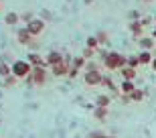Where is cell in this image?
Returning a JSON list of instances; mask_svg holds the SVG:
<instances>
[{"label":"cell","mask_w":156,"mask_h":138,"mask_svg":"<svg viewBox=\"0 0 156 138\" xmlns=\"http://www.w3.org/2000/svg\"><path fill=\"white\" fill-rule=\"evenodd\" d=\"M101 65L105 69H110V71H120V69L128 67V57L122 55V53H118V51H110L108 57L101 61Z\"/></svg>","instance_id":"1"},{"label":"cell","mask_w":156,"mask_h":138,"mask_svg":"<svg viewBox=\"0 0 156 138\" xmlns=\"http://www.w3.org/2000/svg\"><path fill=\"white\" fill-rule=\"evenodd\" d=\"M49 81V69L45 67H33V73L27 77L29 85H45Z\"/></svg>","instance_id":"2"},{"label":"cell","mask_w":156,"mask_h":138,"mask_svg":"<svg viewBox=\"0 0 156 138\" xmlns=\"http://www.w3.org/2000/svg\"><path fill=\"white\" fill-rule=\"evenodd\" d=\"M33 73V65L27 61V59H18L12 63V75L18 77V79H27L29 75Z\"/></svg>","instance_id":"3"},{"label":"cell","mask_w":156,"mask_h":138,"mask_svg":"<svg viewBox=\"0 0 156 138\" xmlns=\"http://www.w3.org/2000/svg\"><path fill=\"white\" fill-rule=\"evenodd\" d=\"M101 81H104V73L101 71H85L83 73V83H87L89 87L101 85Z\"/></svg>","instance_id":"4"},{"label":"cell","mask_w":156,"mask_h":138,"mask_svg":"<svg viewBox=\"0 0 156 138\" xmlns=\"http://www.w3.org/2000/svg\"><path fill=\"white\" fill-rule=\"evenodd\" d=\"M27 31L37 39V37L45 31V20H43V18H30L29 23H27Z\"/></svg>","instance_id":"5"},{"label":"cell","mask_w":156,"mask_h":138,"mask_svg":"<svg viewBox=\"0 0 156 138\" xmlns=\"http://www.w3.org/2000/svg\"><path fill=\"white\" fill-rule=\"evenodd\" d=\"M69 71H71V65L69 63H59V65H55V67H51V73H53V77H65V75H69Z\"/></svg>","instance_id":"6"},{"label":"cell","mask_w":156,"mask_h":138,"mask_svg":"<svg viewBox=\"0 0 156 138\" xmlns=\"http://www.w3.org/2000/svg\"><path fill=\"white\" fill-rule=\"evenodd\" d=\"M27 61H29L33 67H45V69H49V65H47V59H43L39 53H29Z\"/></svg>","instance_id":"7"},{"label":"cell","mask_w":156,"mask_h":138,"mask_svg":"<svg viewBox=\"0 0 156 138\" xmlns=\"http://www.w3.org/2000/svg\"><path fill=\"white\" fill-rule=\"evenodd\" d=\"M18 43H20V45H33V43H35V37L27 31V27L18 31Z\"/></svg>","instance_id":"8"},{"label":"cell","mask_w":156,"mask_h":138,"mask_svg":"<svg viewBox=\"0 0 156 138\" xmlns=\"http://www.w3.org/2000/svg\"><path fill=\"white\" fill-rule=\"evenodd\" d=\"M45 59H47V65H49V67H55V65L63 63V55H61L59 51H51Z\"/></svg>","instance_id":"9"},{"label":"cell","mask_w":156,"mask_h":138,"mask_svg":"<svg viewBox=\"0 0 156 138\" xmlns=\"http://www.w3.org/2000/svg\"><path fill=\"white\" fill-rule=\"evenodd\" d=\"M154 45H156V43H154L152 37H142V39H138V47L142 49V51H150Z\"/></svg>","instance_id":"10"},{"label":"cell","mask_w":156,"mask_h":138,"mask_svg":"<svg viewBox=\"0 0 156 138\" xmlns=\"http://www.w3.org/2000/svg\"><path fill=\"white\" fill-rule=\"evenodd\" d=\"M134 89H136L134 81H126V79H124V81L120 83V93H122V96H130Z\"/></svg>","instance_id":"11"},{"label":"cell","mask_w":156,"mask_h":138,"mask_svg":"<svg viewBox=\"0 0 156 138\" xmlns=\"http://www.w3.org/2000/svg\"><path fill=\"white\" fill-rule=\"evenodd\" d=\"M120 73H122V77L126 81H134L136 79V69L134 67H124V69H120Z\"/></svg>","instance_id":"12"},{"label":"cell","mask_w":156,"mask_h":138,"mask_svg":"<svg viewBox=\"0 0 156 138\" xmlns=\"http://www.w3.org/2000/svg\"><path fill=\"white\" fill-rule=\"evenodd\" d=\"M130 31H132V34L136 37V39H142V34H144V27L138 23H130Z\"/></svg>","instance_id":"13"},{"label":"cell","mask_w":156,"mask_h":138,"mask_svg":"<svg viewBox=\"0 0 156 138\" xmlns=\"http://www.w3.org/2000/svg\"><path fill=\"white\" fill-rule=\"evenodd\" d=\"M110 103H112L110 96H98V100H95V108H110Z\"/></svg>","instance_id":"14"},{"label":"cell","mask_w":156,"mask_h":138,"mask_svg":"<svg viewBox=\"0 0 156 138\" xmlns=\"http://www.w3.org/2000/svg\"><path fill=\"white\" fill-rule=\"evenodd\" d=\"M138 59H140V65H150L154 57H152V53H150V51H140Z\"/></svg>","instance_id":"15"},{"label":"cell","mask_w":156,"mask_h":138,"mask_svg":"<svg viewBox=\"0 0 156 138\" xmlns=\"http://www.w3.org/2000/svg\"><path fill=\"white\" fill-rule=\"evenodd\" d=\"M93 118L104 122L108 118V108H93Z\"/></svg>","instance_id":"16"},{"label":"cell","mask_w":156,"mask_h":138,"mask_svg":"<svg viewBox=\"0 0 156 138\" xmlns=\"http://www.w3.org/2000/svg\"><path fill=\"white\" fill-rule=\"evenodd\" d=\"M144 96H146V93L142 92V89H138V87H136V89H134L128 98H130V102H142V100H144Z\"/></svg>","instance_id":"17"},{"label":"cell","mask_w":156,"mask_h":138,"mask_svg":"<svg viewBox=\"0 0 156 138\" xmlns=\"http://www.w3.org/2000/svg\"><path fill=\"white\" fill-rule=\"evenodd\" d=\"M18 20H20V16H18L16 12H8V14L4 16V23H6V24H10V27H12V24H16Z\"/></svg>","instance_id":"18"},{"label":"cell","mask_w":156,"mask_h":138,"mask_svg":"<svg viewBox=\"0 0 156 138\" xmlns=\"http://www.w3.org/2000/svg\"><path fill=\"white\" fill-rule=\"evenodd\" d=\"M16 81H20V79H18V77H14V75H8V77H4V79H2V83H0V85L12 87V85H16Z\"/></svg>","instance_id":"19"},{"label":"cell","mask_w":156,"mask_h":138,"mask_svg":"<svg viewBox=\"0 0 156 138\" xmlns=\"http://www.w3.org/2000/svg\"><path fill=\"white\" fill-rule=\"evenodd\" d=\"M8 75H12V65L0 63V77L4 79V77H8Z\"/></svg>","instance_id":"20"},{"label":"cell","mask_w":156,"mask_h":138,"mask_svg":"<svg viewBox=\"0 0 156 138\" xmlns=\"http://www.w3.org/2000/svg\"><path fill=\"white\" fill-rule=\"evenodd\" d=\"M83 65H87L85 59H83V57H75V59H73V63H71V67H73V69H83Z\"/></svg>","instance_id":"21"},{"label":"cell","mask_w":156,"mask_h":138,"mask_svg":"<svg viewBox=\"0 0 156 138\" xmlns=\"http://www.w3.org/2000/svg\"><path fill=\"white\" fill-rule=\"evenodd\" d=\"M99 43H98V39H95V37H89V39H87V49H93V51H99Z\"/></svg>","instance_id":"22"},{"label":"cell","mask_w":156,"mask_h":138,"mask_svg":"<svg viewBox=\"0 0 156 138\" xmlns=\"http://www.w3.org/2000/svg\"><path fill=\"white\" fill-rule=\"evenodd\" d=\"M140 65V59H138V55H130V57H128V67H138Z\"/></svg>","instance_id":"23"},{"label":"cell","mask_w":156,"mask_h":138,"mask_svg":"<svg viewBox=\"0 0 156 138\" xmlns=\"http://www.w3.org/2000/svg\"><path fill=\"white\" fill-rule=\"evenodd\" d=\"M128 18H130V23H138L140 20V12L138 10H130L128 12Z\"/></svg>","instance_id":"24"},{"label":"cell","mask_w":156,"mask_h":138,"mask_svg":"<svg viewBox=\"0 0 156 138\" xmlns=\"http://www.w3.org/2000/svg\"><path fill=\"white\" fill-rule=\"evenodd\" d=\"M95 39H98L99 45H105V43H108V33H104V31H101V33H98V37H95Z\"/></svg>","instance_id":"25"},{"label":"cell","mask_w":156,"mask_h":138,"mask_svg":"<svg viewBox=\"0 0 156 138\" xmlns=\"http://www.w3.org/2000/svg\"><path fill=\"white\" fill-rule=\"evenodd\" d=\"M93 55H95V51H93V49H87V47H85V49H83V55H81V57H83V59L87 61V59H91Z\"/></svg>","instance_id":"26"},{"label":"cell","mask_w":156,"mask_h":138,"mask_svg":"<svg viewBox=\"0 0 156 138\" xmlns=\"http://www.w3.org/2000/svg\"><path fill=\"white\" fill-rule=\"evenodd\" d=\"M85 71H101V69L98 67V63H93V61H89V63L85 65Z\"/></svg>","instance_id":"27"},{"label":"cell","mask_w":156,"mask_h":138,"mask_svg":"<svg viewBox=\"0 0 156 138\" xmlns=\"http://www.w3.org/2000/svg\"><path fill=\"white\" fill-rule=\"evenodd\" d=\"M152 20H154V18H142V20H140V24H142V27H148Z\"/></svg>","instance_id":"28"},{"label":"cell","mask_w":156,"mask_h":138,"mask_svg":"<svg viewBox=\"0 0 156 138\" xmlns=\"http://www.w3.org/2000/svg\"><path fill=\"white\" fill-rule=\"evenodd\" d=\"M77 73H79V69H73V67H71V71H69V77L73 79V77H77Z\"/></svg>","instance_id":"29"},{"label":"cell","mask_w":156,"mask_h":138,"mask_svg":"<svg viewBox=\"0 0 156 138\" xmlns=\"http://www.w3.org/2000/svg\"><path fill=\"white\" fill-rule=\"evenodd\" d=\"M150 67H152V69H154V71H156V57L152 59V63H150Z\"/></svg>","instance_id":"30"},{"label":"cell","mask_w":156,"mask_h":138,"mask_svg":"<svg viewBox=\"0 0 156 138\" xmlns=\"http://www.w3.org/2000/svg\"><path fill=\"white\" fill-rule=\"evenodd\" d=\"M150 37H152V39H156V29L152 31V34H150Z\"/></svg>","instance_id":"31"},{"label":"cell","mask_w":156,"mask_h":138,"mask_svg":"<svg viewBox=\"0 0 156 138\" xmlns=\"http://www.w3.org/2000/svg\"><path fill=\"white\" fill-rule=\"evenodd\" d=\"M85 4H91V0H85Z\"/></svg>","instance_id":"32"},{"label":"cell","mask_w":156,"mask_h":138,"mask_svg":"<svg viewBox=\"0 0 156 138\" xmlns=\"http://www.w3.org/2000/svg\"><path fill=\"white\" fill-rule=\"evenodd\" d=\"M142 2H152V0H142Z\"/></svg>","instance_id":"33"},{"label":"cell","mask_w":156,"mask_h":138,"mask_svg":"<svg viewBox=\"0 0 156 138\" xmlns=\"http://www.w3.org/2000/svg\"><path fill=\"white\" fill-rule=\"evenodd\" d=\"M0 6H2V0H0Z\"/></svg>","instance_id":"34"},{"label":"cell","mask_w":156,"mask_h":138,"mask_svg":"<svg viewBox=\"0 0 156 138\" xmlns=\"http://www.w3.org/2000/svg\"><path fill=\"white\" fill-rule=\"evenodd\" d=\"M154 23H156V16H154Z\"/></svg>","instance_id":"35"}]
</instances>
